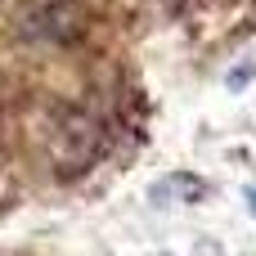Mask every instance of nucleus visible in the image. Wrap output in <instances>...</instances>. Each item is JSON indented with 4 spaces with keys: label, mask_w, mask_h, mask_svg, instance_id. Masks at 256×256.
<instances>
[{
    "label": "nucleus",
    "mask_w": 256,
    "mask_h": 256,
    "mask_svg": "<svg viewBox=\"0 0 256 256\" xmlns=\"http://www.w3.org/2000/svg\"><path fill=\"white\" fill-rule=\"evenodd\" d=\"M99 153H104L99 122L90 112H76V108L58 112L54 130H50V162H54V171L58 176H81V171H90L99 162Z\"/></svg>",
    "instance_id": "nucleus-1"
},
{
    "label": "nucleus",
    "mask_w": 256,
    "mask_h": 256,
    "mask_svg": "<svg viewBox=\"0 0 256 256\" xmlns=\"http://www.w3.org/2000/svg\"><path fill=\"white\" fill-rule=\"evenodd\" d=\"M18 32L36 45H72L86 32L81 0H27L18 14Z\"/></svg>",
    "instance_id": "nucleus-2"
},
{
    "label": "nucleus",
    "mask_w": 256,
    "mask_h": 256,
    "mask_svg": "<svg viewBox=\"0 0 256 256\" xmlns=\"http://www.w3.org/2000/svg\"><path fill=\"white\" fill-rule=\"evenodd\" d=\"M252 207H256V194H252Z\"/></svg>",
    "instance_id": "nucleus-3"
}]
</instances>
